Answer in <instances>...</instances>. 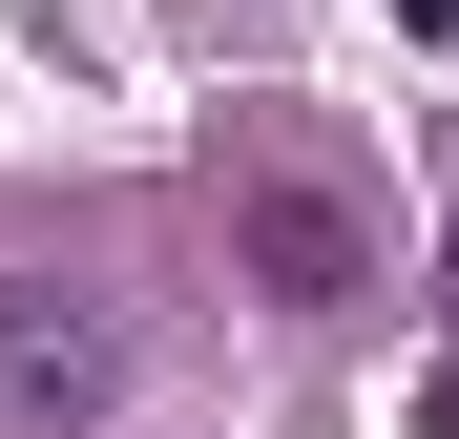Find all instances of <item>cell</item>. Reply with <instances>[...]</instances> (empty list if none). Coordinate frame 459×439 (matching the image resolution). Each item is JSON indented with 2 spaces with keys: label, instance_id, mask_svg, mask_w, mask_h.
Masks as SVG:
<instances>
[{
  "label": "cell",
  "instance_id": "obj_1",
  "mask_svg": "<svg viewBox=\"0 0 459 439\" xmlns=\"http://www.w3.org/2000/svg\"><path fill=\"white\" fill-rule=\"evenodd\" d=\"M209 209H230V272H251L272 314H355V293H376V209H355L292 126H230V146H209Z\"/></svg>",
  "mask_w": 459,
  "mask_h": 439
},
{
  "label": "cell",
  "instance_id": "obj_2",
  "mask_svg": "<svg viewBox=\"0 0 459 439\" xmlns=\"http://www.w3.org/2000/svg\"><path fill=\"white\" fill-rule=\"evenodd\" d=\"M0 418H22V439H84V418H126V314H105V293H63V272H0Z\"/></svg>",
  "mask_w": 459,
  "mask_h": 439
},
{
  "label": "cell",
  "instance_id": "obj_3",
  "mask_svg": "<svg viewBox=\"0 0 459 439\" xmlns=\"http://www.w3.org/2000/svg\"><path fill=\"white\" fill-rule=\"evenodd\" d=\"M397 22H418V42H459V0H397Z\"/></svg>",
  "mask_w": 459,
  "mask_h": 439
},
{
  "label": "cell",
  "instance_id": "obj_4",
  "mask_svg": "<svg viewBox=\"0 0 459 439\" xmlns=\"http://www.w3.org/2000/svg\"><path fill=\"white\" fill-rule=\"evenodd\" d=\"M438 335H459V231H438Z\"/></svg>",
  "mask_w": 459,
  "mask_h": 439
},
{
  "label": "cell",
  "instance_id": "obj_5",
  "mask_svg": "<svg viewBox=\"0 0 459 439\" xmlns=\"http://www.w3.org/2000/svg\"><path fill=\"white\" fill-rule=\"evenodd\" d=\"M418 439H459V377H438V398H418Z\"/></svg>",
  "mask_w": 459,
  "mask_h": 439
}]
</instances>
